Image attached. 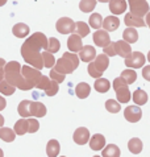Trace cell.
Here are the masks:
<instances>
[{"label":"cell","mask_w":150,"mask_h":157,"mask_svg":"<svg viewBox=\"0 0 150 157\" xmlns=\"http://www.w3.org/2000/svg\"><path fill=\"white\" fill-rule=\"evenodd\" d=\"M47 48V38L43 33L36 32L26 40L21 46V56L24 61L30 66L41 70L43 67V59L41 49L46 50Z\"/></svg>","instance_id":"cell-1"},{"label":"cell","mask_w":150,"mask_h":157,"mask_svg":"<svg viewBox=\"0 0 150 157\" xmlns=\"http://www.w3.org/2000/svg\"><path fill=\"white\" fill-rule=\"evenodd\" d=\"M20 71H21V65L17 61L6 62V66H4V79L9 82L11 85H13L16 89H20L23 91L32 90L34 86L32 83H29Z\"/></svg>","instance_id":"cell-2"},{"label":"cell","mask_w":150,"mask_h":157,"mask_svg":"<svg viewBox=\"0 0 150 157\" xmlns=\"http://www.w3.org/2000/svg\"><path fill=\"white\" fill-rule=\"evenodd\" d=\"M78 65H79L78 56L75 53H69V52H66L59 59L55 61L54 69L57 71H59V73H62L66 75V74L73 73L75 69L78 67Z\"/></svg>","instance_id":"cell-3"},{"label":"cell","mask_w":150,"mask_h":157,"mask_svg":"<svg viewBox=\"0 0 150 157\" xmlns=\"http://www.w3.org/2000/svg\"><path fill=\"white\" fill-rule=\"evenodd\" d=\"M108 65H109V59L105 53L96 56L94 62L91 61V62L88 63V74H90L92 78H100L103 75V73L108 69Z\"/></svg>","instance_id":"cell-4"},{"label":"cell","mask_w":150,"mask_h":157,"mask_svg":"<svg viewBox=\"0 0 150 157\" xmlns=\"http://www.w3.org/2000/svg\"><path fill=\"white\" fill-rule=\"evenodd\" d=\"M128 86L129 85L121 77L116 78L113 81V89L116 91V97L120 103H128L130 100V91L128 89Z\"/></svg>","instance_id":"cell-5"},{"label":"cell","mask_w":150,"mask_h":157,"mask_svg":"<svg viewBox=\"0 0 150 157\" xmlns=\"http://www.w3.org/2000/svg\"><path fill=\"white\" fill-rule=\"evenodd\" d=\"M129 2L130 12L136 16H145L149 12V4L146 0H128Z\"/></svg>","instance_id":"cell-6"},{"label":"cell","mask_w":150,"mask_h":157,"mask_svg":"<svg viewBox=\"0 0 150 157\" xmlns=\"http://www.w3.org/2000/svg\"><path fill=\"white\" fill-rule=\"evenodd\" d=\"M21 74H23V77L29 83H32L34 87H36V83L38 82L39 77L42 75L41 70H38V69L33 67V66H28V65H26V66H21Z\"/></svg>","instance_id":"cell-7"},{"label":"cell","mask_w":150,"mask_h":157,"mask_svg":"<svg viewBox=\"0 0 150 157\" xmlns=\"http://www.w3.org/2000/svg\"><path fill=\"white\" fill-rule=\"evenodd\" d=\"M145 61H146V58L141 52H132L129 57L125 58V65L132 69H140L144 66Z\"/></svg>","instance_id":"cell-8"},{"label":"cell","mask_w":150,"mask_h":157,"mask_svg":"<svg viewBox=\"0 0 150 157\" xmlns=\"http://www.w3.org/2000/svg\"><path fill=\"white\" fill-rule=\"evenodd\" d=\"M55 28H57V30H58L61 34H69V33L74 32L75 23L71 19H70V17H61V19L57 21Z\"/></svg>","instance_id":"cell-9"},{"label":"cell","mask_w":150,"mask_h":157,"mask_svg":"<svg viewBox=\"0 0 150 157\" xmlns=\"http://www.w3.org/2000/svg\"><path fill=\"white\" fill-rule=\"evenodd\" d=\"M124 116L128 121H130V123H137V121L141 119V116H142V112H141L140 106H129V107L125 108Z\"/></svg>","instance_id":"cell-10"},{"label":"cell","mask_w":150,"mask_h":157,"mask_svg":"<svg viewBox=\"0 0 150 157\" xmlns=\"http://www.w3.org/2000/svg\"><path fill=\"white\" fill-rule=\"evenodd\" d=\"M114 50L116 54H118L122 58H128L132 54V49H130V44L124 41H116L114 42Z\"/></svg>","instance_id":"cell-11"},{"label":"cell","mask_w":150,"mask_h":157,"mask_svg":"<svg viewBox=\"0 0 150 157\" xmlns=\"http://www.w3.org/2000/svg\"><path fill=\"white\" fill-rule=\"evenodd\" d=\"M94 42L95 45H98L100 48H104L107 46L109 42H111V40H109V34L107 30H96V32L94 33Z\"/></svg>","instance_id":"cell-12"},{"label":"cell","mask_w":150,"mask_h":157,"mask_svg":"<svg viewBox=\"0 0 150 157\" xmlns=\"http://www.w3.org/2000/svg\"><path fill=\"white\" fill-rule=\"evenodd\" d=\"M79 56H81V59L83 62H91L94 61L96 57V50L94 46L91 45H87V46H83L81 50H79Z\"/></svg>","instance_id":"cell-13"},{"label":"cell","mask_w":150,"mask_h":157,"mask_svg":"<svg viewBox=\"0 0 150 157\" xmlns=\"http://www.w3.org/2000/svg\"><path fill=\"white\" fill-rule=\"evenodd\" d=\"M73 139H74L75 143L79 144V145H84V144L88 141V139H90V131H88L87 128H84V127L78 128L74 132Z\"/></svg>","instance_id":"cell-14"},{"label":"cell","mask_w":150,"mask_h":157,"mask_svg":"<svg viewBox=\"0 0 150 157\" xmlns=\"http://www.w3.org/2000/svg\"><path fill=\"white\" fill-rule=\"evenodd\" d=\"M67 48L70 52H73V53H77L83 48V44H82V37L78 36L77 33L71 34V36L69 37L67 40Z\"/></svg>","instance_id":"cell-15"},{"label":"cell","mask_w":150,"mask_h":157,"mask_svg":"<svg viewBox=\"0 0 150 157\" xmlns=\"http://www.w3.org/2000/svg\"><path fill=\"white\" fill-rule=\"evenodd\" d=\"M126 10L125 0H109V11L113 15H121Z\"/></svg>","instance_id":"cell-16"},{"label":"cell","mask_w":150,"mask_h":157,"mask_svg":"<svg viewBox=\"0 0 150 157\" xmlns=\"http://www.w3.org/2000/svg\"><path fill=\"white\" fill-rule=\"evenodd\" d=\"M125 24L128 27H145L146 23H145V20L142 19L141 16H136L130 12V13H126L125 15Z\"/></svg>","instance_id":"cell-17"},{"label":"cell","mask_w":150,"mask_h":157,"mask_svg":"<svg viewBox=\"0 0 150 157\" xmlns=\"http://www.w3.org/2000/svg\"><path fill=\"white\" fill-rule=\"evenodd\" d=\"M46 115V107L41 102H30V116L42 117Z\"/></svg>","instance_id":"cell-18"},{"label":"cell","mask_w":150,"mask_h":157,"mask_svg":"<svg viewBox=\"0 0 150 157\" xmlns=\"http://www.w3.org/2000/svg\"><path fill=\"white\" fill-rule=\"evenodd\" d=\"M90 147L92 151H100L105 147V137L100 133H96L91 137L90 140Z\"/></svg>","instance_id":"cell-19"},{"label":"cell","mask_w":150,"mask_h":157,"mask_svg":"<svg viewBox=\"0 0 150 157\" xmlns=\"http://www.w3.org/2000/svg\"><path fill=\"white\" fill-rule=\"evenodd\" d=\"M107 32H113L120 27V20L117 19L116 16H108L107 19L103 21V25H101Z\"/></svg>","instance_id":"cell-20"},{"label":"cell","mask_w":150,"mask_h":157,"mask_svg":"<svg viewBox=\"0 0 150 157\" xmlns=\"http://www.w3.org/2000/svg\"><path fill=\"white\" fill-rule=\"evenodd\" d=\"M29 32H30L29 27L26 24H24V23H17L16 25H13V28H12V33L15 34L16 37H19V38L26 37L29 34Z\"/></svg>","instance_id":"cell-21"},{"label":"cell","mask_w":150,"mask_h":157,"mask_svg":"<svg viewBox=\"0 0 150 157\" xmlns=\"http://www.w3.org/2000/svg\"><path fill=\"white\" fill-rule=\"evenodd\" d=\"M90 93H91V87H90L88 83H86V82L78 83V86L75 87V95H77L78 98H81V99L87 98L88 95H90Z\"/></svg>","instance_id":"cell-22"},{"label":"cell","mask_w":150,"mask_h":157,"mask_svg":"<svg viewBox=\"0 0 150 157\" xmlns=\"http://www.w3.org/2000/svg\"><path fill=\"white\" fill-rule=\"evenodd\" d=\"M122 38L129 44H134L138 40V33H137V30L134 29V27H128L124 30V33H122Z\"/></svg>","instance_id":"cell-23"},{"label":"cell","mask_w":150,"mask_h":157,"mask_svg":"<svg viewBox=\"0 0 150 157\" xmlns=\"http://www.w3.org/2000/svg\"><path fill=\"white\" fill-rule=\"evenodd\" d=\"M0 139L6 143H11L16 139V132L11 128L7 127H0Z\"/></svg>","instance_id":"cell-24"},{"label":"cell","mask_w":150,"mask_h":157,"mask_svg":"<svg viewBox=\"0 0 150 157\" xmlns=\"http://www.w3.org/2000/svg\"><path fill=\"white\" fill-rule=\"evenodd\" d=\"M94 87L98 93H107V91L111 89V83H109L108 79L100 77V78H96V82H95Z\"/></svg>","instance_id":"cell-25"},{"label":"cell","mask_w":150,"mask_h":157,"mask_svg":"<svg viewBox=\"0 0 150 157\" xmlns=\"http://www.w3.org/2000/svg\"><path fill=\"white\" fill-rule=\"evenodd\" d=\"M61 151V147H59V143L57 140H50L49 143H47L46 145V153L49 157H55Z\"/></svg>","instance_id":"cell-26"},{"label":"cell","mask_w":150,"mask_h":157,"mask_svg":"<svg viewBox=\"0 0 150 157\" xmlns=\"http://www.w3.org/2000/svg\"><path fill=\"white\" fill-rule=\"evenodd\" d=\"M133 100H134V103L137 104V106H142V104H145L148 102V94L145 93L144 90L137 89L133 93Z\"/></svg>","instance_id":"cell-27"},{"label":"cell","mask_w":150,"mask_h":157,"mask_svg":"<svg viewBox=\"0 0 150 157\" xmlns=\"http://www.w3.org/2000/svg\"><path fill=\"white\" fill-rule=\"evenodd\" d=\"M74 33H77L78 36H81V37H86V36H88V33H90V27H88L86 23H83V21H78V23H75Z\"/></svg>","instance_id":"cell-28"},{"label":"cell","mask_w":150,"mask_h":157,"mask_svg":"<svg viewBox=\"0 0 150 157\" xmlns=\"http://www.w3.org/2000/svg\"><path fill=\"white\" fill-rule=\"evenodd\" d=\"M19 115L21 117H29L30 116V100H23L20 102L19 107H17Z\"/></svg>","instance_id":"cell-29"},{"label":"cell","mask_w":150,"mask_h":157,"mask_svg":"<svg viewBox=\"0 0 150 157\" xmlns=\"http://www.w3.org/2000/svg\"><path fill=\"white\" fill-rule=\"evenodd\" d=\"M142 141L140 140V139L137 137H134V139H132V140L128 143V149H129L132 153H134V155H137L140 153L141 151H142Z\"/></svg>","instance_id":"cell-30"},{"label":"cell","mask_w":150,"mask_h":157,"mask_svg":"<svg viewBox=\"0 0 150 157\" xmlns=\"http://www.w3.org/2000/svg\"><path fill=\"white\" fill-rule=\"evenodd\" d=\"M16 132V135H25L28 132V120L23 117V119L17 120L16 124H15V129H13Z\"/></svg>","instance_id":"cell-31"},{"label":"cell","mask_w":150,"mask_h":157,"mask_svg":"<svg viewBox=\"0 0 150 157\" xmlns=\"http://www.w3.org/2000/svg\"><path fill=\"white\" fill-rule=\"evenodd\" d=\"M121 78L128 85H132L136 82V79H137V73L134 70H132V69H126V70H124L121 73Z\"/></svg>","instance_id":"cell-32"},{"label":"cell","mask_w":150,"mask_h":157,"mask_svg":"<svg viewBox=\"0 0 150 157\" xmlns=\"http://www.w3.org/2000/svg\"><path fill=\"white\" fill-rule=\"evenodd\" d=\"M103 156L104 157H117L120 156V149L114 144H109L103 149Z\"/></svg>","instance_id":"cell-33"},{"label":"cell","mask_w":150,"mask_h":157,"mask_svg":"<svg viewBox=\"0 0 150 157\" xmlns=\"http://www.w3.org/2000/svg\"><path fill=\"white\" fill-rule=\"evenodd\" d=\"M42 59H43V67L51 69L55 65L54 56H53V53H50V52H47V50L42 52Z\"/></svg>","instance_id":"cell-34"},{"label":"cell","mask_w":150,"mask_h":157,"mask_svg":"<svg viewBox=\"0 0 150 157\" xmlns=\"http://www.w3.org/2000/svg\"><path fill=\"white\" fill-rule=\"evenodd\" d=\"M15 90H16V87L11 85L9 82H7V81H2L0 82V94H4V95H12V94H15Z\"/></svg>","instance_id":"cell-35"},{"label":"cell","mask_w":150,"mask_h":157,"mask_svg":"<svg viewBox=\"0 0 150 157\" xmlns=\"http://www.w3.org/2000/svg\"><path fill=\"white\" fill-rule=\"evenodd\" d=\"M96 7V0H82L81 4H79V8H81L82 12H86V13H88V12L94 11Z\"/></svg>","instance_id":"cell-36"},{"label":"cell","mask_w":150,"mask_h":157,"mask_svg":"<svg viewBox=\"0 0 150 157\" xmlns=\"http://www.w3.org/2000/svg\"><path fill=\"white\" fill-rule=\"evenodd\" d=\"M105 108H107V111L112 112V114H117V112L121 110V104H120V102H117V100L109 99L105 102Z\"/></svg>","instance_id":"cell-37"},{"label":"cell","mask_w":150,"mask_h":157,"mask_svg":"<svg viewBox=\"0 0 150 157\" xmlns=\"http://www.w3.org/2000/svg\"><path fill=\"white\" fill-rule=\"evenodd\" d=\"M59 48H61V44H59V40L58 38H55V37H51L47 40V48H46V50L47 52H50V53H57V52L59 50Z\"/></svg>","instance_id":"cell-38"},{"label":"cell","mask_w":150,"mask_h":157,"mask_svg":"<svg viewBox=\"0 0 150 157\" xmlns=\"http://www.w3.org/2000/svg\"><path fill=\"white\" fill-rule=\"evenodd\" d=\"M103 25V19H101L100 13H92L90 16V27L94 29H100V27Z\"/></svg>","instance_id":"cell-39"},{"label":"cell","mask_w":150,"mask_h":157,"mask_svg":"<svg viewBox=\"0 0 150 157\" xmlns=\"http://www.w3.org/2000/svg\"><path fill=\"white\" fill-rule=\"evenodd\" d=\"M50 83H51V79L49 77H46V75H41L39 77V79H38V82L36 83V87L38 90H47L49 89V86H50Z\"/></svg>","instance_id":"cell-40"},{"label":"cell","mask_w":150,"mask_h":157,"mask_svg":"<svg viewBox=\"0 0 150 157\" xmlns=\"http://www.w3.org/2000/svg\"><path fill=\"white\" fill-rule=\"evenodd\" d=\"M58 90H59V86H58V82H55L54 79H51V83L49 86V89L45 90V93L47 97H54V95L58 93Z\"/></svg>","instance_id":"cell-41"},{"label":"cell","mask_w":150,"mask_h":157,"mask_svg":"<svg viewBox=\"0 0 150 157\" xmlns=\"http://www.w3.org/2000/svg\"><path fill=\"white\" fill-rule=\"evenodd\" d=\"M50 78L51 79H54L55 82H58V83H62V82L65 81V74L57 71L55 69H51L50 70Z\"/></svg>","instance_id":"cell-42"},{"label":"cell","mask_w":150,"mask_h":157,"mask_svg":"<svg viewBox=\"0 0 150 157\" xmlns=\"http://www.w3.org/2000/svg\"><path fill=\"white\" fill-rule=\"evenodd\" d=\"M38 128H39V123L36 119H28V132L29 133L37 132Z\"/></svg>","instance_id":"cell-43"},{"label":"cell","mask_w":150,"mask_h":157,"mask_svg":"<svg viewBox=\"0 0 150 157\" xmlns=\"http://www.w3.org/2000/svg\"><path fill=\"white\" fill-rule=\"evenodd\" d=\"M104 53L109 56V57H113V56H117L116 54V50H114V42H109L107 46H104Z\"/></svg>","instance_id":"cell-44"},{"label":"cell","mask_w":150,"mask_h":157,"mask_svg":"<svg viewBox=\"0 0 150 157\" xmlns=\"http://www.w3.org/2000/svg\"><path fill=\"white\" fill-rule=\"evenodd\" d=\"M142 77H144L146 81L150 82V65H149V66H145V67L142 69Z\"/></svg>","instance_id":"cell-45"},{"label":"cell","mask_w":150,"mask_h":157,"mask_svg":"<svg viewBox=\"0 0 150 157\" xmlns=\"http://www.w3.org/2000/svg\"><path fill=\"white\" fill-rule=\"evenodd\" d=\"M4 66H6V61L0 58V82L4 79Z\"/></svg>","instance_id":"cell-46"},{"label":"cell","mask_w":150,"mask_h":157,"mask_svg":"<svg viewBox=\"0 0 150 157\" xmlns=\"http://www.w3.org/2000/svg\"><path fill=\"white\" fill-rule=\"evenodd\" d=\"M6 106H7V102H6V99H4L3 97H0V111H2V110H4V108H6Z\"/></svg>","instance_id":"cell-47"},{"label":"cell","mask_w":150,"mask_h":157,"mask_svg":"<svg viewBox=\"0 0 150 157\" xmlns=\"http://www.w3.org/2000/svg\"><path fill=\"white\" fill-rule=\"evenodd\" d=\"M145 23H146V25L150 28V12H148V13H146V21H145Z\"/></svg>","instance_id":"cell-48"},{"label":"cell","mask_w":150,"mask_h":157,"mask_svg":"<svg viewBox=\"0 0 150 157\" xmlns=\"http://www.w3.org/2000/svg\"><path fill=\"white\" fill-rule=\"evenodd\" d=\"M4 125V117H3V115H0V127H3Z\"/></svg>","instance_id":"cell-49"},{"label":"cell","mask_w":150,"mask_h":157,"mask_svg":"<svg viewBox=\"0 0 150 157\" xmlns=\"http://www.w3.org/2000/svg\"><path fill=\"white\" fill-rule=\"evenodd\" d=\"M8 0H0V7H3V6H6Z\"/></svg>","instance_id":"cell-50"},{"label":"cell","mask_w":150,"mask_h":157,"mask_svg":"<svg viewBox=\"0 0 150 157\" xmlns=\"http://www.w3.org/2000/svg\"><path fill=\"white\" fill-rule=\"evenodd\" d=\"M100 3H109V0H99Z\"/></svg>","instance_id":"cell-51"},{"label":"cell","mask_w":150,"mask_h":157,"mask_svg":"<svg viewBox=\"0 0 150 157\" xmlns=\"http://www.w3.org/2000/svg\"><path fill=\"white\" fill-rule=\"evenodd\" d=\"M3 155H4V153H3V151L0 149V157H3Z\"/></svg>","instance_id":"cell-52"},{"label":"cell","mask_w":150,"mask_h":157,"mask_svg":"<svg viewBox=\"0 0 150 157\" xmlns=\"http://www.w3.org/2000/svg\"><path fill=\"white\" fill-rule=\"evenodd\" d=\"M148 59H149V62H150V52L148 53Z\"/></svg>","instance_id":"cell-53"}]
</instances>
